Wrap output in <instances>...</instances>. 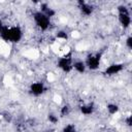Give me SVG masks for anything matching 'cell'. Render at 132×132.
<instances>
[{"instance_id": "5bb4252c", "label": "cell", "mask_w": 132, "mask_h": 132, "mask_svg": "<svg viewBox=\"0 0 132 132\" xmlns=\"http://www.w3.org/2000/svg\"><path fill=\"white\" fill-rule=\"evenodd\" d=\"M48 121L51 123H53V124H56L58 122V118L56 116H54V114H48Z\"/></svg>"}, {"instance_id": "ba28073f", "label": "cell", "mask_w": 132, "mask_h": 132, "mask_svg": "<svg viewBox=\"0 0 132 132\" xmlns=\"http://www.w3.org/2000/svg\"><path fill=\"white\" fill-rule=\"evenodd\" d=\"M78 3H79L80 10H81V12H82L84 14H86V15H90V14L93 12V7H92L90 4H88V3L84 2V1H79Z\"/></svg>"}, {"instance_id": "52a82bcc", "label": "cell", "mask_w": 132, "mask_h": 132, "mask_svg": "<svg viewBox=\"0 0 132 132\" xmlns=\"http://www.w3.org/2000/svg\"><path fill=\"white\" fill-rule=\"evenodd\" d=\"M122 69H123V65L122 64H112V65L108 66L105 69V74L112 75V74H116V73L122 71Z\"/></svg>"}, {"instance_id": "6da1fadb", "label": "cell", "mask_w": 132, "mask_h": 132, "mask_svg": "<svg viewBox=\"0 0 132 132\" xmlns=\"http://www.w3.org/2000/svg\"><path fill=\"white\" fill-rule=\"evenodd\" d=\"M0 35L2 39L5 41H12V42H18L22 38V30L19 27H7L4 26L3 29L0 32Z\"/></svg>"}, {"instance_id": "3957f363", "label": "cell", "mask_w": 132, "mask_h": 132, "mask_svg": "<svg viewBox=\"0 0 132 132\" xmlns=\"http://www.w3.org/2000/svg\"><path fill=\"white\" fill-rule=\"evenodd\" d=\"M118 9H119V20H120V23L122 24V26L124 28L129 27L130 23H131V19H130V14L128 12V9L125 6H120Z\"/></svg>"}, {"instance_id": "8992f818", "label": "cell", "mask_w": 132, "mask_h": 132, "mask_svg": "<svg viewBox=\"0 0 132 132\" xmlns=\"http://www.w3.org/2000/svg\"><path fill=\"white\" fill-rule=\"evenodd\" d=\"M30 91L33 95L35 96H39L43 93L44 91V86L42 82H33L30 87Z\"/></svg>"}, {"instance_id": "7a4b0ae2", "label": "cell", "mask_w": 132, "mask_h": 132, "mask_svg": "<svg viewBox=\"0 0 132 132\" xmlns=\"http://www.w3.org/2000/svg\"><path fill=\"white\" fill-rule=\"evenodd\" d=\"M34 21L36 25L41 29V30H46L50 27V18L46 16L43 12L38 11L34 13Z\"/></svg>"}, {"instance_id": "9c48e42d", "label": "cell", "mask_w": 132, "mask_h": 132, "mask_svg": "<svg viewBox=\"0 0 132 132\" xmlns=\"http://www.w3.org/2000/svg\"><path fill=\"white\" fill-rule=\"evenodd\" d=\"M72 67H73L74 69H76L79 73H82V72H85V70H86V64H85L82 61H76V62L72 65Z\"/></svg>"}, {"instance_id": "5b68a950", "label": "cell", "mask_w": 132, "mask_h": 132, "mask_svg": "<svg viewBox=\"0 0 132 132\" xmlns=\"http://www.w3.org/2000/svg\"><path fill=\"white\" fill-rule=\"evenodd\" d=\"M99 63H100V55L89 56L87 59V66L92 70L97 69L99 66Z\"/></svg>"}, {"instance_id": "ac0fdd59", "label": "cell", "mask_w": 132, "mask_h": 132, "mask_svg": "<svg viewBox=\"0 0 132 132\" xmlns=\"http://www.w3.org/2000/svg\"><path fill=\"white\" fill-rule=\"evenodd\" d=\"M3 27H4V25H3V24H2V22L0 21V32H1V30L3 29Z\"/></svg>"}, {"instance_id": "8fae6325", "label": "cell", "mask_w": 132, "mask_h": 132, "mask_svg": "<svg viewBox=\"0 0 132 132\" xmlns=\"http://www.w3.org/2000/svg\"><path fill=\"white\" fill-rule=\"evenodd\" d=\"M107 110L109 111V113L113 114V113H116V112L119 110V107H118L116 104H108V105H107Z\"/></svg>"}, {"instance_id": "9a60e30c", "label": "cell", "mask_w": 132, "mask_h": 132, "mask_svg": "<svg viewBox=\"0 0 132 132\" xmlns=\"http://www.w3.org/2000/svg\"><path fill=\"white\" fill-rule=\"evenodd\" d=\"M57 37L58 38H62V39H67V34L65 33V32H59L58 34H57Z\"/></svg>"}, {"instance_id": "2e32d148", "label": "cell", "mask_w": 132, "mask_h": 132, "mask_svg": "<svg viewBox=\"0 0 132 132\" xmlns=\"http://www.w3.org/2000/svg\"><path fill=\"white\" fill-rule=\"evenodd\" d=\"M126 44L129 48H132V37H128L126 40Z\"/></svg>"}, {"instance_id": "4fadbf2b", "label": "cell", "mask_w": 132, "mask_h": 132, "mask_svg": "<svg viewBox=\"0 0 132 132\" xmlns=\"http://www.w3.org/2000/svg\"><path fill=\"white\" fill-rule=\"evenodd\" d=\"M68 113H69V106H67V105L63 106L62 109H61V114L62 116H67Z\"/></svg>"}, {"instance_id": "277c9868", "label": "cell", "mask_w": 132, "mask_h": 132, "mask_svg": "<svg viewBox=\"0 0 132 132\" xmlns=\"http://www.w3.org/2000/svg\"><path fill=\"white\" fill-rule=\"evenodd\" d=\"M58 66L65 72H69L73 67H72V60L70 57H63L59 60Z\"/></svg>"}, {"instance_id": "e0dca14e", "label": "cell", "mask_w": 132, "mask_h": 132, "mask_svg": "<svg viewBox=\"0 0 132 132\" xmlns=\"http://www.w3.org/2000/svg\"><path fill=\"white\" fill-rule=\"evenodd\" d=\"M126 122H127V125L128 126H131V117H128L127 120H126Z\"/></svg>"}, {"instance_id": "30bf717a", "label": "cell", "mask_w": 132, "mask_h": 132, "mask_svg": "<svg viewBox=\"0 0 132 132\" xmlns=\"http://www.w3.org/2000/svg\"><path fill=\"white\" fill-rule=\"evenodd\" d=\"M94 110V107H93V104H88V105H82L80 107V111L84 113V114H91Z\"/></svg>"}, {"instance_id": "7c38bea8", "label": "cell", "mask_w": 132, "mask_h": 132, "mask_svg": "<svg viewBox=\"0 0 132 132\" xmlns=\"http://www.w3.org/2000/svg\"><path fill=\"white\" fill-rule=\"evenodd\" d=\"M63 132H76V131H75V128H74L73 125H67V126L64 128Z\"/></svg>"}]
</instances>
